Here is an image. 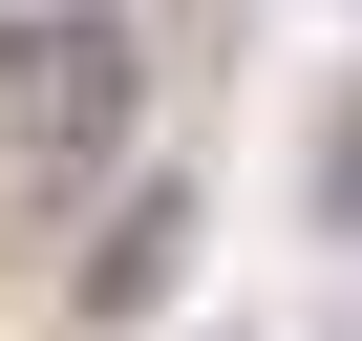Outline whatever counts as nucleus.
<instances>
[{"mask_svg": "<svg viewBox=\"0 0 362 341\" xmlns=\"http://www.w3.org/2000/svg\"><path fill=\"white\" fill-rule=\"evenodd\" d=\"M128 128H149V43L107 0H22V22H0V170H22V192H86Z\"/></svg>", "mask_w": 362, "mask_h": 341, "instance_id": "obj_1", "label": "nucleus"}, {"mask_svg": "<svg viewBox=\"0 0 362 341\" xmlns=\"http://www.w3.org/2000/svg\"><path fill=\"white\" fill-rule=\"evenodd\" d=\"M170 277H192V192H128V214L86 235V277H64V299H86V320H149Z\"/></svg>", "mask_w": 362, "mask_h": 341, "instance_id": "obj_2", "label": "nucleus"}, {"mask_svg": "<svg viewBox=\"0 0 362 341\" xmlns=\"http://www.w3.org/2000/svg\"><path fill=\"white\" fill-rule=\"evenodd\" d=\"M320 214H362V86L320 107Z\"/></svg>", "mask_w": 362, "mask_h": 341, "instance_id": "obj_3", "label": "nucleus"}]
</instances>
